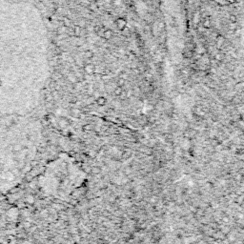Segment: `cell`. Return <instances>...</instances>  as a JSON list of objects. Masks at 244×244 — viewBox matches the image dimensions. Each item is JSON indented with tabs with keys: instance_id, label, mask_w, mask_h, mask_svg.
Returning <instances> with one entry per match:
<instances>
[{
	"instance_id": "1",
	"label": "cell",
	"mask_w": 244,
	"mask_h": 244,
	"mask_svg": "<svg viewBox=\"0 0 244 244\" xmlns=\"http://www.w3.org/2000/svg\"><path fill=\"white\" fill-rule=\"evenodd\" d=\"M116 26L119 31L123 32L127 28V20L123 17H118L116 20Z\"/></svg>"
},
{
	"instance_id": "2",
	"label": "cell",
	"mask_w": 244,
	"mask_h": 244,
	"mask_svg": "<svg viewBox=\"0 0 244 244\" xmlns=\"http://www.w3.org/2000/svg\"><path fill=\"white\" fill-rule=\"evenodd\" d=\"M84 70H85V72H86L87 73L92 74V73L95 72V71H96V67L93 66L92 64H87V65L84 67Z\"/></svg>"
},
{
	"instance_id": "3",
	"label": "cell",
	"mask_w": 244,
	"mask_h": 244,
	"mask_svg": "<svg viewBox=\"0 0 244 244\" xmlns=\"http://www.w3.org/2000/svg\"><path fill=\"white\" fill-rule=\"evenodd\" d=\"M102 36H103V38H105L106 40H110L112 37V32L111 30H105L103 32Z\"/></svg>"
},
{
	"instance_id": "4",
	"label": "cell",
	"mask_w": 244,
	"mask_h": 244,
	"mask_svg": "<svg viewBox=\"0 0 244 244\" xmlns=\"http://www.w3.org/2000/svg\"><path fill=\"white\" fill-rule=\"evenodd\" d=\"M106 102H107V100H106V98L103 97H97V103L98 106H104V105L106 104Z\"/></svg>"
},
{
	"instance_id": "5",
	"label": "cell",
	"mask_w": 244,
	"mask_h": 244,
	"mask_svg": "<svg viewBox=\"0 0 244 244\" xmlns=\"http://www.w3.org/2000/svg\"><path fill=\"white\" fill-rule=\"evenodd\" d=\"M72 31H73V34L76 35V36H79L80 35V33H81V27L80 26H74L73 27V29H72Z\"/></svg>"
},
{
	"instance_id": "6",
	"label": "cell",
	"mask_w": 244,
	"mask_h": 244,
	"mask_svg": "<svg viewBox=\"0 0 244 244\" xmlns=\"http://www.w3.org/2000/svg\"><path fill=\"white\" fill-rule=\"evenodd\" d=\"M213 1H214L216 4L219 5V6H227V5H229V3H228L227 0H213Z\"/></svg>"
},
{
	"instance_id": "7",
	"label": "cell",
	"mask_w": 244,
	"mask_h": 244,
	"mask_svg": "<svg viewBox=\"0 0 244 244\" xmlns=\"http://www.w3.org/2000/svg\"><path fill=\"white\" fill-rule=\"evenodd\" d=\"M202 26L206 29H209L211 27V22H210V19H208V18H206V19H204V21L202 22Z\"/></svg>"
},
{
	"instance_id": "8",
	"label": "cell",
	"mask_w": 244,
	"mask_h": 244,
	"mask_svg": "<svg viewBox=\"0 0 244 244\" xmlns=\"http://www.w3.org/2000/svg\"><path fill=\"white\" fill-rule=\"evenodd\" d=\"M38 165H39V160H37V159L31 160V162H30V166H31L32 168H35V167H37Z\"/></svg>"
},
{
	"instance_id": "9",
	"label": "cell",
	"mask_w": 244,
	"mask_h": 244,
	"mask_svg": "<svg viewBox=\"0 0 244 244\" xmlns=\"http://www.w3.org/2000/svg\"><path fill=\"white\" fill-rule=\"evenodd\" d=\"M45 100H46V102H52V100H53L52 93H47L45 97Z\"/></svg>"
},
{
	"instance_id": "10",
	"label": "cell",
	"mask_w": 244,
	"mask_h": 244,
	"mask_svg": "<svg viewBox=\"0 0 244 244\" xmlns=\"http://www.w3.org/2000/svg\"><path fill=\"white\" fill-rule=\"evenodd\" d=\"M26 201L29 203V204H33L34 203V197H32V196H27V197H26Z\"/></svg>"
},
{
	"instance_id": "11",
	"label": "cell",
	"mask_w": 244,
	"mask_h": 244,
	"mask_svg": "<svg viewBox=\"0 0 244 244\" xmlns=\"http://www.w3.org/2000/svg\"><path fill=\"white\" fill-rule=\"evenodd\" d=\"M84 54H85V56H86V57H87V58H89V59L93 57V52H92V51H89V50H88V51H86V52H85V53H84Z\"/></svg>"
},
{
	"instance_id": "12",
	"label": "cell",
	"mask_w": 244,
	"mask_h": 244,
	"mask_svg": "<svg viewBox=\"0 0 244 244\" xmlns=\"http://www.w3.org/2000/svg\"><path fill=\"white\" fill-rule=\"evenodd\" d=\"M12 150H13V151H14L15 153H18V152H20L21 150H22V147H21L19 144H16V145H14V146H13Z\"/></svg>"
},
{
	"instance_id": "13",
	"label": "cell",
	"mask_w": 244,
	"mask_h": 244,
	"mask_svg": "<svg viewBox=\"0 0 244 244\" xmlns=\"http://www.w3.org/2000/svg\"><path fill=\"white\" fill-rule=\"evenodd\" d=\"M83 130L86 131V132H90V131L92 130V126L91 124H86V125L83 126Z\"/></svg>"
},
{
	"instance_id": "14",
	"label": "cell",
	"mask_w": 244,
	"mask_h": 244,
	"mask_svg": "<svg viewBox=\"0 0 244 244\" xmlns=\"http://www.w3.org/2000/svg\"><path fill=\"white\" fill-rule=\"evenodd\" d=\"M91 172L92 173V174H99L100 173V168H98V167H93V168H92V170H91Z\"/></svg>"
},
{
	"instance_id": "15",
	"label": "cell",
	"mask_w": 244,
	"mask_h": 244,
	"mask_svg": "<svg viewBox=\"0 0 244 244\" xmlns=\"http://www.w3.org/2000/svg\"><path fill=\"white\" fill-rule=\"evenodd\" d=\"M33 177H34V176H32V174H30V175L26 176V177H25V180H26V182L30 183L31 181H32V179H33Z\"/></svg>"
},
{
	"instance_id": "16",
	"label": "cell",
	"mask_w": 244,
	"mask_h": 244,
	"mask_svg": "<svg viewBox=\"0 0 244 244\" xmlns=\"http://www.w3.org/2000/svg\"><path fill=\"white\" fill-rule=\"evenodd\" d=\"M63 24H64V26H65V27H67V28H68V27L70 26V24H71V21L68 19V18H66V17H65L64 19H63Z\"/></svg>"
},
{
	"instance_id": "17",
	"label": "cell",
	"mask_w": 244,
	"mask_h": 244,
	"mask_svg": "<svg viewBox=\"0 0 244 244\" xmlns=\"http://www.w3.org/2000/svg\"><path fill=\"white\" fill-rule=\"evenodd\" d=\"M121 92H122V89H121V87H118V88H117L116 89V91H115V93L117 96H119V95H121Z\"/></svg>"
},
{
	"instance_id": "18",
	"label": "cell",
	"mask_w": 244,
	"mask_h": 244,
	"mask_svg": "<svg viewBox=\"0 0 244 244\" xmlns=\"http://www.w3.org/2000/svg\"><path fill=\"white\" fill-rule=\"evenodd\" d=\"M230 21L233 22V23H236V22H237V17H236V15H231V16H230Z\"/></svg>"
},
{
	"instance_id": "19",
	"label": "cell",
	"mask_w": 244,
	"mask_h": 244,
	"mask_svg": "<svg viewBox=\"0 0 244 244\" xmlns=\"http://www.w3.org/2000/svg\"><path fill=\"white\" fill-rule=\"evenodd\" d=\"M72 114L73 116H78V115H79V111L72 109Z\"/></svg>"
},
{
	"instance_id": "20",
	"label": "cell",
	"mask_w": 244,
	"mask_h": 244,
	"mask_svg": "<svg viewBox=\"0 0 244 244\" xmlns=\"http://www.w3.org/2000/svg\"><path fill=\"white\" fill-rule=\"evenodd\" d=\"M71 204H72V205H77V201L74 200V199H72V200H71Z\"/></svg>"
},
{
	"instance_id": "21",
	"label": "cell",
	"mask_w": 244,
	"mask_h": 244,
	"mask_svg": "<svg viewBox=\"0 0 244 244\" xmlns=\"http://www.w3.org/2000/svg\"><path fill=\"white\" fill-rule=\"evenodd\" d=\"M227 1H228V3L230 4V3H232V2H235L236 0H227Z\"/></svg>"
},
{
	"instance_id": "22",
	"label": "cell",
	"mask_w": 244,
	"mask_h": 244,
	"mask_svg": "<svg viewBox=\"0 0 244 244\" xmlns=\"http://www.w3.org/2000/svg\"><path fill=\"white\" fill-rule=\"evenodd\" d=\"M0 171H1V166H0Z\"/></svg>"
},
{
	"instance_id": "23",
	"label": "cell",
	"mask_w": 244,
	"mask_h": 244,
	"mask_svg": "<svg viewBox=\"0 0 244 244\" xmlns=\"http://www.w3.org/2000/svg\"><path fill=\"white\" fill-rule=\"evenodd\" d=\"M242 1H243V3H244V0H242Z\"/></svg>"
}]
</instances>
